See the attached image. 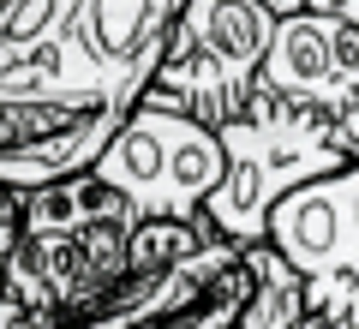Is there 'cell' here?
I'll use <instances>...</instances> for the list:
<instances>
[{"label": "cell", "mask_w": 359, "mask_h": 329, "mask_svg": "<svg viewBox=\"0 0 359 329\" xmlns=\"http://www.w3.org/2000/svg\"><path fill=\"white\" fill-rule=\"evenodd\" d=\"M192 0H78L72 36L30 66L0 72V102H66L84 114L138 108L168 60L180 13Z\"/></svg>", "instance_id": "cell-1"}, {"label": "cell", "mask_w": 359, "mask_h": 329, "mask_svg": "<svg viewBox=\"0 0 359 329\" xmlns=\"http://www.w3.org/2000/svg\"><path fill=\"white\" fill-rule=\"evenodd\" d=\"M222 144H228V180L204 203V215L233 246L269 240V215L282 210V198H294L299 186H311L323 174L353 168V156L341 144V120L294 108L269 90H257L252 108L222 126Z\"/></svg>", "instance_id": "cell-2"}, {"label": "cell", "mask_w": 359, "mask_h": 329, "mask_svg": "<svg viewBox=\"0 0 359 329\" xmlns=\"http://www.w3.org/2000/svg\"><path fill=\"white\" fill-rule=\"evenodd\" d=\"M276 0H192L168 36V60L150 96L162 108H186L204 126H228L264 90V60L276 42Z\"/></svg>", "instance_id": "cell-3"}, {"label": "cell", "mask_w": 359, "mask_h": 329, "mask_svg": "<svg viewBox=\"0 0 359 329\" xmlns=\"http://www.w3.org/2000/svg\"><path fill=\"white\" fill-rule=\"evenodd\" d=\"M96 174L138 203L144 222H198L216 186L228 180V144L186 108L138 102Z\"/></svg>", "instance_id": "cell-4"}, {"label": "cell", "mask_w": 359, "mask_h": 329, "mask_svg": "<svg viewBox=\"0 0 359 329\" xmlns=\"http://www.w3.org/2000/svg\"><path fill=\"white\" fill-rule=\"evenodd\" d=\"M126 281H132L126 222L84 228V234H25L18 246H6V300L54 305L72 323L96 317Z\"/></svg>", "instance_id": "cell-5"}, {"label": "cell", "mask_w": 359, "mask_h": 329, "mask_svg": "<svg viewBox=\"0 0 359 329\" xmlns=\"http://www.w3.org/2000/svg\"><path fill=\"white\" fill-rule=\"evenodd\" d=\"M276 42L264 60L269 96L341 120L359 102V18L347 13H311L299 0H276Z\"/></svg>", "instance_id": "cell-6"}, {"label": "cell", "mask_w": 359, "mask_h": 329, "mask_svg": "<svg viewBox=\"0 0 359 329\" xmlns=\"http://www.w3.org/2000/svg\"><path fill=\"white\" fill-rule=\"evenodd\" d=\"M126 108H102V114H84L78 126L54 132V138H36L25 150H0V180L18 192H42L54 180H78V174H96V162L108 156V144L120 138L126 126Z\"/></svg>", "instance_id": "cell-7"}, {"label": "cell", "mask_w": 359, "mask_h": 329, "mask_svg": "<svg viewBox=\"0 0 359 329\" xmlns=\"http://www.w3.org/2000/svg\"><path fill=\"white\" fill-rule=\"evenodd\" d=\"M108 222L138 228L144 215L102 174H78V180H54L42 192H25V234H84V228H108Z\"/></svg>", "instance_id": "cell-8"}, {"label": "cell", "mask_w": 359, "mask_h": 329, "mask_svg": "<svg viewBox=\"0 0 359 329\" xmlns=\"http://www.w3.org/2000/svg\"><path fill=\"white\" fill-rule=\"evenodd\" d=\"M245 269H252V305H245L240 329H306L311 317V293L306 276L287 264V252H276L269 240L245 246Z\"/></svg>", "instance_id": "cell-9"}, {"label": "cell", "mask_w": 359, "mask_h": 329, "mask_svg": "<svg viewBox=\"0 0 359 329\" xmlns=\"http://www.w3.org/2000/svg\"><path fill=\"white\" fill-rule=\"evenodd\" d=\"M72 18H78V0H6L0 6V72L54 54L72 36Z\"/></svg>", "instance_id": "cell-10"}, {"label": "cell", "mask_w": 359, "mask_h": 329, "mask_svg": "<svg viewBox=\"0 0 359 329\" xmlns=\"http://www.w3.org/2000/svg\"><path fill=\"white\" fill-rule=\"evenodd\" d=\"M0 329H72V317L54 305H30V300H0Z\"/></svg>", "instance_id": "cell-11"}, {"label": "cell", "mask_w": 359, "mask_h": 329, "mask_svg": "<svg viewBox=\"0 0 359 329\" xmlns=\"http://www.w3.org/2000/svg\"><path fill=\"white\" fill-rule=\"evenodd\" d=\"M341 144H347V156L359 162V102H353V108L341 114Z\"/></svg>", "instance_id": "cell-12"}, {"label": "cell", "mask_w": 359, "mask_h": 329, "mask_svg": "<svg viewBox=\"0 0 359 329\" xmlns=\"http://www.w3.org/2000/svg\"><path fill=\"white\" fill-rule=\"evenodd\" d=\"M306 329H359V323H353V317H318V311H311Z\"/></svg>", "instance_id": "cell-13"}, {"label": "cell", "mask_w": 359, "mask_h": 329, "mask_svg": "<svg viewBox=\"0 0 359 329\" xmlns=\"http://www.w3.org/2000/svg\"><path fill=\"white\" fill-rule=\"evenodd\" d=\"M0 6H6V0H0Z\"/></svg>", "instance_id": "cell-14"}]
</instances>
